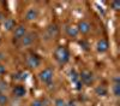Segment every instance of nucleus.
<instances>
[{"label":"nucleus","instance_id":"nucleus-1","mask_svg":"<svg viewBox=\"0 0 120 106\" xmlns=\"http://www.w3.org/2000/svg\"><path fill=\"white\" fill-rule=\"evenodd\" d=\"M54 57L55 59L60 63V64H65L68 62L70 59V53L67 51V48L64 46H59L56 47V50L54 51Z\"/></svg>","mask_w":120,"mask_h":106},{"label":"nucleus","instance_id":"nucleus-4","mask_svg":"<svg viewBox=\"0 0 120 106\" xmlns=\"http://www.w3.org/2000/svg\"><path fill=\"white\" fill-rule=\"evenodd\" d=\"M26 64L29 67H31V69H34V67H37L40 66V64H41V59L35 55V54H30L28 58H26Z\"/></svg>","mask_w":120,"mask_h":106},{"label":"nucleus","instance_id":"nucleus-22","mask_svg":"<svg viewBox=\"0 0 120 106\" xmlns=\"http://www.w3.org/2000/svg\"><path fill=\"white\" fill-rule=\"evenodd\" d=\"M5 71H6L5 66H4L3 64H0V75H4V74H5Z\"/></svg>","mask_w":120,"mask_h":106},{"label":"nucleus","instance_id":"nucleus-6","mask_svg":"<svg viewBox=\"0 0 120 106\" xmlns=\"http://www.w3.org/2000/svg\"><path fill=\"white\" fill-rule=\"evenodd\" d=\"M77 30H78V33L88 34L90 30H91V25H90V23H89V22H86V21H81V22L78 23Z\"/></svg>","mask_w":120,"mask_h":106},{"label":"nucleus","instance_id":"nucleus-20","mask_svg":"<svg viewBox=\"0 0 120 106\" xmlns=\"http://www.w3.org/2000/svg\"><path fill=\"white\" fill-rule=\"evenodd\" d=\"M13 79H16V80H24L25 79V74L24 72H18V74L15 75Z\"/></svg>","mask_w":120,"mask_h":106},{"label":"nucleus","instance_id":"nucleus-10","mask_svg":"<svg viewBox=\"0 0 120 106\" xmlns=\"http://www.w3.org/2000/svg\"><path fill=\"white\" fill-rule=\"evenodd\" d=\"M26 93L24 86H16L13 88V94L15 96H17V98H22V96H24Z\"/></svg>","mask_w":120,"mask_h":106},{"label":"nucleus","instance_id":"nucleus-23","mask_svg":"<svg viewBox=\"0 0 120 106\" xmlns=\"http://www.w3.org/2000/svg\"><path fill=\"white\" fill-rule=\"evenodd\" d=\"M0 59H3V54L1 53H0Z\"/></svg>","mask_w":120,"mask_h":106},{"label":"nucleus","instance_id":"nucleus-12","mask_svg":"<svg viewBox=\"0 0 120 106\" xmlns=\"http://www.w3.org/2000/svg\"><path fill=\"white\" fill-rule=\"evenodd\" d=\"M95 93H96V95L105 96V95H107V88H106L105 86H98V87H96Z\"/></svg>","mask_w":120,"mask_h":106},{"label":"nucleus","instance_id":"nucleus-8","mask_svg":"<svg viewBox=\"0 0 120 106\" xmlns=\"http://www.w3.org/2000/svg\"><path fill=\"white\" fill-rule=\"evenodd\" d=\"M97 51L98 52H101V53H103V52H106L107 50H108V47H109V45H108V41L106 40V39H101L98 42H97Z\"/></svg>","mask_w":120,"mask_h":106},{"label":"nucleus","instance_id":"nucleus-18","mask_svg":"<svg viewBox=\"0 0 120 106\" xmlns=\"http://www.w3.org/2000/svg\"><path fill=\"white\" fill-rule=\"evenodd\" d=\"M7 89V83L5 81H0V93H4Z\"/></svg>","mask_w":120,"mask_h":106},{"label":"nucleus","instance_id":"nucleus-5","mask_svg":"<svg viewBox=\"0 0 120 106\" xmlns=\"http://www.w3.org/2000/svg\"><path fill=\"white\" fill-rule=\"evenodd\" d=\"M26 34V29L24 25H18L15 28V31H13V37L16 40H22L24 37V35Z\"/></svg>","mask_w":120,"mask_h":106},{"label":"nucleus","instance_id":"nucleus-19","mask_svg":"<svg viewBox=\"0 0 120 106\" xmlns=\"http://www.w3.org/2000/svg\"><path fill=\"white\" fill-rule=\"evenodd\" d=\"M31 106H45V102L41 99H36L31 102Z\"/></svg>","mask_w":120,"mask_h":106},{"label":"nucleus","instance_id":"nucleus-2","mask_svg":"<svg viewBox=\"0 0 120 106\" xmlns=\"http://www.w3.org/2000/svg\"><path fill=\"white\" fill-rule=\"evenodd\" d=\"M79 81H81L82 83L89 86V84H91L93 81H94V75L91 71H89V70H83L81 74H79Z\"/></svg>","mask_w":120,"mask_h":106},{"label":"nucleus","instance_id":"nucleus-17","mask_svg":"<svg viewBox=\"0 0 120 106\" xmlns=\"http://www.w3.org/2000/svg\"><path fill=\"white\" fill-rule=\"evenodd\" d=\"M55 106H67V102H66L64 99L59 98V99L55 100Z\"/></svg>","mask_w":120,"mask_h":106},{"label":"nucleus","instance_id":"nucleus-21","mask_svg":"<svg viewBox=\"0 0 120 106\" xmlns=\"http://www.w3.org/2000/svg\"><path fill=\"white\" fill-rule=\"evenodd\" d=\"M111 5H112L113 10H115V11H118V10L120 8V1H112Z\"/></svg>","mask_w":120,"mask_h":106},{"label":"nucleus","instance_id":"nucleus-11","mask_svg":"<svg viewBox=\"0 0 120 106\" xmlns=\"http://www.w3.org/2000/svg\"><path fill=\"white\" fill-rule=\"evenodd\" d=\"M4 28L6 29V30H12V29L16 28V22L12 18H6L4 21Z\"/></svg>","mask_w":120,"mask_h":106},{"label":"nucleus","instance_id":"nucleus-15","mask_svg":"<svg viewBox=\"0 0 120 106\" xmlns=\"http://www.w3.org/2000/svg\"><path fill=\"white\" fill-rule=\"evenodd\" d=\"M113 93L115 96H119L120 95V83H119V80L115 79V83L113 86Z\"/></svg>","mask_w":120,"mask_h":106},{"label":"nucleus","instance_id":"nucleus-7","mask_svg":"<svg viewBox=\"0 0 120 106\" xmlns=\"http://www.w3.org/2000/svg\"><path fill=\"white\" fill-rule=\"evenodd\" d=\"M34 40H35V34H33V33L25 34L24 37L22 39L21 45H22V46H29V45H31V43H33Z\"/></svg>","mask_w":120,"mask_h":106},{"label":"nucleus","instance_id":"nucleus-16","mask_svg":"<svg viewBox=\"0 0 120 106\" xmlns=\"http://www.w3.org/2000/svg\"><path fill=\"white\" fill-rule=\"evenodd\" d=\"M8 101V98L5 93H0V106H5Z\"/></svg>","mask_w":120,"mask_h":106},{"label":"nucleus","instance_id":"nucleus-9","mask_svg":"<svg viewBox=\"0 0 120 106\" xmlns=\"http://www.w3.org/2000/svg\"><path fill=\"white\" fill-rule=\"evenodd\" d=\"M38 13H37V10L36 8H29L26 13H25V18L28 19V21H35V19L37 18Z\"/></svg>","mask_w":120,"mask_h":106},{"label":"nucleus","instance_id":"nucleus-3","mask_svg":"<svg viewBox=\"0 0 120 106\" xmlns=\"http://www.w3.org/2000/svg\"><path fill=\"white\" fill-rule=\"evenodd\" d=\"M53 76H54V74H53L52 69H45L43 71L40 72V80L43 83H49L53 80Z\"/></svg>","mask_w":120,"mask_h":106},{"label":"nucleus","instance_id":"nucleus-14","mask_svg":"<svg viewBox=\"0 0 120 106\" xmlns=\"http://www.w3.org/2000/svg\"><path fill=\"white\" fill-rule=\"evenodd\" d=\"M47 33H48V36L49 37H55L56 34H58V28L55 25H52L47 29Z\"/></svg>","mask_w":120,"mask_h":106},{"label":"nucleus","instance_id":"nucleus-13","mask_svg":"<svg viewBox=\"0 0 120 106\" xmlns=\"http://www.w3.org/2000/svg\"><path fill=\"white\" fill-rule=\"evenodd\" d=\"M66 33L70 37H76L78 35V30H77V28L76 27H68L66 29Z\"/></svg>","mask_w":120,"mask_h":106}]
</instances>
